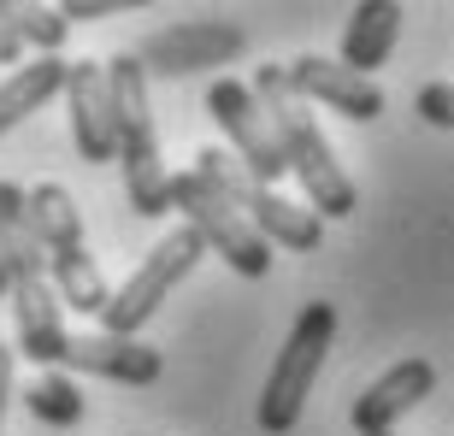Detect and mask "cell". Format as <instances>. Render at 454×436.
Segmentation results:
<instances>
[{
  "label": "cell",
  "instance_id": "cell-11",
  "mask_svg": "<svg viewBox=\"0 0 454 436\" xmlns=\"http://www.w3.org/2000/svg\"><path fill=\"white\" fill-rule=\"evenodd\" d=\"M284 77H289V89H295L307 106L319 101V106H331V113L354 118V124L384 118V89L372 83V77H354L348 66L325 59V53H295V59L284 66Z\"/></svg>",
  "mask_w": 454,
  "mask_h": 436
},
{
  "label": "cell",
  "instance_id": "cell-17",
  "mask_svg": "<svg viewBox=\"0 0 454 436\" xmlns=\"http://www.w3.org/2000/svg\"><path fill=\"white\" fill-rule=\"evenodd\" d=\"M0 24L35 53H59L66 35H71V24L59 18V6H12V0H0Z\"/></svg>",
  "mask_w": 454,
  "mask_h": 436
},
{
  "label": "cell",
  "instance_id": "cell-7",
  "mask_svg": "<svg viewBox=\"0 0 454 436\" xmlns=\"http://www.w3.org/2000/svg\"><path fill=\"white\" fill-rule=\"evenodd\" d=\"M171 213H184V224L207 242V253H219L236 277H266V271H271L266 236L254 230L248 218L236 213V206L224 201V195L207 183V177H195V171H177V177H171Z\"/></svg>",
  "mask_w": 454,
  "mask_h": 436
},
{
  "label": "cell",
  "instance_id": "cell-24",
  "mask_svg": "<svg viewBox=\"0 0 454 436\" xmlns=\"http://www.w3.org/2000/svg\"><path fill=\"white\" fill-rule=\"evenodd\" d=\"M389 436H395V431H389Z\"/></svg>",
  "mask_w": 454,
  "mask_h": 436
},
{
  "label": "cell",
  "instance_id": "cell-20",
  "mask_svg": "<svg viewBox=\"0 0 454 436\" xmlns=\"http://www.w3.org/2000/svg\"><path fill=\"white\" fill-rule=\"evenodd\" d=\"M113 12H118V0H66L59 6L66 24H95V18H113Z\"/></svg>",
  "mask_w": 454,
  "mask_h": 436
},
{
  "label": "cell",
  "instance_id": "cell-4",
  "mask_svg": "<svg viewBox=\"0 0 454 436\" xmlns=\"http://www.w3.org/2000/svg\"><path fill=\"white\" fill-rule=\"evenodd\" d=\"M24 201H30V230L42 242V260H48V284L59 295V307L71 313H89V319H101L106 313V277L95 266V253L83 242V218H77V201H71L59 183H35L24 189Z\"/></svg>",
  "mask_w": 454,
  "mask_h": 436
},
{
  "label": "cell",
  "instance_id": "cell-1",
  "mask_svg": "<svg viewBox=\"0 0 454 436\" xmlns=\"http://www.w3.org/2000/svg\"><path fill=\"white\" fill-rule=\"evenodd\" d=\"M0 271H6V295H12V319H18V354L59 371V354H66L71 336L66 307L48 284V260H42V242L30 230V201L6 177H0Z\"/></svg>",
  "mask_w": 454,
  "mask_h": 436
},
{
  "label": "cell",
  "instance_id": "cell-23",
  "mask_svg": "<svg viewBox=\"0 0 454 436\" xmlns=\"http://www.w3.org/2000/svg\"><path fill=\"white\" fill-rule=\"evenodd\" d=\"M0 295H6V271H0Z\"/></svg>",
  "mask_w": 454,
  "mask_h": 436
},
{
  "label": "cell",
  "instance_id": "cell-14",
  "mask_svg": "<svg viewBox=\"0 0 454 436\" xmlns=\"http://www.w3.org/2000/svg\"><path fill=\"white\" fill-rule=\"evenodd\" d=\"M431 389H437V366H431V360H419V354H413V360H395V366H389L384 378H372L366 395L354 401V431L360 436H389Z\"/></svg>",
  "mask_w": 454,
  "mask_h": 436
},
{
  "label": "cell",
  "instance_id": "cell-19",
  "mask_svg": "<svg viewBox=\"0 0 454 436\" xmlns=\"http://www.w3.org/2000/svg\"><path fill=\"white\" fill-rule=\"evenodd\" d=\"M413 106H419L425 124H437V130H454V83H425Z\"/></svg>",
  "mask_w": 454,
  "mask_h": 436
},
{
  "label": "cell",
  "instance_id": "cell-3",
  "mask_svg": "<svg viewBox=\"0 0 454 436\" xmlns=\"http://www.w3.org/2000/svg\"><path fill=\"white\" fill-rule=\"evenodd\" d=\"M106 95H113V136H118V166H124V195L142 218L171 213V171L160 160V130L148 106V71L136 53L106 59Z\"/></svg>",
  "mask_w": 454,
  "mask_h": 436
},
{
  "label": "cell",
  "instance_id": "cell-18",
  "mask_svg": "<svg viewBox=\"0 0 454 436\" xmlns=\"http://www.w3.org/2000/svg\"><path fill=\"white\" fill-rule=\"evenodd\" d=\"M24 407H30L42 424H77L83 419V389L71 384L66 371H42V378L24 389Z\"/></svg>",
  "mask_w": 454,
  "mask_h": 436
},
{
  "label": "cell",
  "instance_id": "cell-16",
  "mask_svg": "<svg viewBox=\"0 0 454 436\" xmlns=\"http://www.w3.org/2000/svg\"><path fill=\"white\" fill-rule=\"evenodd\" d=\"M66 71H71V59H59V53H35L18 71H6L0 77V136L12 124H24L30 113H42L53 95H66Z\"/></svg>",
  "mask_w": 454,
  "mask_h": 436
},
{
  "label": "cell",
  "instance_id": "cell-10",
  "mask_svg": "<svg viewBox=\"0 0 454 436\" xmlns=\"http://www.w3.org/2000/svg\"><path fill=\"white\" fill-rule=\"evenodd\" d=\"M207 113H213V124H219L224 142H231V160L248 171L260 189H271L278 177H289L284 148H278V130H271V118L260 113V101H254V89L242 83V77H219V83L207 89Z\"/></svg>",
  "mask_w": 454,
  "mask_h": 436
},
{
  "label": "cell",
  "instance_id": "cell-22",
  "mask_svg": "<svg viewBox=\"0 0 454 436\" xmlns=\"http://www.w3.org/2000/svg\"><path fill=\"white\" fill-rule=\"evenodd\" d=\"M0 66H24V42H18V35L12 30H6V24H0Z\"/></svg>",
  "mask_w": 454,
  "mask_h": 436
},
{
  "label": "cell",
  "instance_id": "cell-21",
  "mask_svg": "<svg viewBox=\"0 0 454 436\" xmlns=\"http://www.w3.org/2000/svg\"><path fill=\"white\" fill-rule=\"evenodd\" d=\"M12 348H6V342H0V431H6V407H12Z\"/></svg>",
  "mask_w": 454,
  "mask_h": 436
},
{
  "label": "cell",
  "instance_id": "cell-12",
  "mask_svg": "<svg viewBox=\"0 0 454 436\" xmlns=\"http://www.w3.org/2000/svg\"><path fill=\"white\" fill-rule=\"evenodd\" d=\"M59 366L71 371H89V378H106V384H130V389H148L160 384V371H166V354L148 348L142 336H66V354H59Z\"/></svg>",
  "mask_w": 454,
  "mask_h": 436
},
{
  "label": "cell",
  "instance_id": "cell-9",
  "mask_svg": "<svg viewBox=\"0 0 454 436\" xmlns=\"http://www.w3.org/2000/svg\"><path fill=\"white\" fill-rule=\"evenodd\" d=\"M248 53V30L231 18H177L166 30H153L136 48V66L148 77H195V71L231 66Z\"/></svg>",
  "mask_w": 454,
  "mask_h": 436
},
{
  "label": "cell",
  "instance_id": "cell-6",
  "mask_svg": "<svg viewBox=\"0 0 454 436\" xmlns=\"http://www.w3.org/2000/svg\"><path fill=\"white\" fill-rule=\"evenodd\" d=\"M189 171H195V177H207V183L219 189L224 201H231L236 213L254 224V230L266 236V248L313 253V248L325 242V218H319V213H307V201H289V195H278V189H260L248 171L231 160V148H201Z\"/></svg>",
  "mask_w": 454,
  "mask_h": 436
},
{
  "label": "cell",
  "instance_id": "cell-8",
  "mask_svg": "<svg viewBox=\"0 0 454 436\" xmlns=\"http://www.w3.org/2000/svg\"><path fill=\"white\" fill-rule=\"evenodd\" d=\"M201 253H207V242L189 230V224H177L171 236H160L148 260H142V266H136L130 277H124V284L106 295V313H101L106 336H136V331H142V324H148L153 313L166 307L171 289H177L189 271L201 266Z\"/></svg>",
  "mask_w": 454,
  "mask_h": 436
},
{
  "label": "cell",
  "instance_id": "cell-13",
  "mask_svg": "<svg viewBox=\"0 0 454 436\" xmlns=\"http://www.w3.org/2000/svg\"><path fill=\"white\" fill-rule=\"evenodd\" d=\"M66 106H71V142L89 166L118 160L113 136V95H106V66L101 59H71L66 71Z\"/></svg>",
  "mask_w": 454,
  "mask_h": 436
},
{
  "label": "cell",
  "instance_id": "cell-15",
  "mask_svg": "<svg viewBox=\"0 0 454 436\" xmlns=\"http://www.w3.org/2000/svg\"><path fill=\"white\" fill-rule=\"evenodd\" d=\"M402 18L407 12L395 6V0H360V6L348 12V24H342V59L337 66H348L354 77H372V71L395 53Z\"/></svg>",
  "mask_w": 454,
  "mask_h": 436
},
{
  "label": "cell",
  "instance_id": "cell-5",
  "mask_svg": "<svg viewBox=\"0 0 454 436\" xmlns=\"http://www.w3.org/2000/svg\"><path fill=\"white\" fill-rule=\"evenodd\" d=\"M331 342H337V307L307 301L301 313H295V331L284 336V348H278V360H271V371H266V395H260V413H254L266 436H289L301 424L307 395L319 384Z\"/></svg>",
  "mask_w": 454,
  "mask_h": 436
},
{
  "label": "cell",
  "instance_id": "cell-2",
  "mask_svg": "<svg viewBox=\"0 0 454 436\" xmlns=\"http://www.w3.org/2000/svg\"><path fill=\"white\" fill-rule=\"evenodd\" d=\"M248 89H254V101H260V113L271 118V130H278L284 171H295V183H301V195H307V213L348 218L354 206H360V189H354V177L342 171V160L331 153V142H325L313 106L289 89L284 66H260Z\"/></svg>",
  "mask_w": 454,
  "mask_h": 436
}]
</instances>
